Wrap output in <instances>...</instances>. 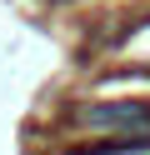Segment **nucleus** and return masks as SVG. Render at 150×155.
I'll return each mask as SVG.
<instances>
[{"instance_id":"obj_1","label":"nucleus","mask_w":150,"mask_h":155,"mask_svg":"<svg viewBox=\"0 0 150 155\" xmlns=\"http://www.w3.org/2000/svg\"><path fill=\"white\" fill-rule=\"evenodd\" d=\"M80 125L90 135H140L150 125V100H100L80 110Z\"/></svg>"}]
</instances>
